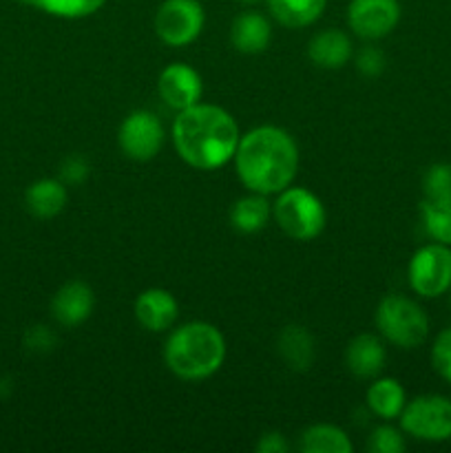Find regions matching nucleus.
Masks as SVG:
<instances>
[{
  "label": "nucleus",
  "instance_id": "f257e3e1",
  "mask_svg": "<svg viewBox=\"0 0 451 453\" xmlns=\"http://www.w3.org/2000/svg\"><path fill=\"white\" fill-rule=\"evenodd\" d=\"M234 166L250 193L274 195L292 186L299 171V149L287 131L279 127H256L239 140Z\"/></svg>",
  "mask_w": 451,
  "mask_h": 453
},
{
  "label": "nucleus",
  "instance_id": "f03ea898",
  "mask_svg": "<svg viewBox=\"0 0 451 453\" xmlns=\"http://www.w3.org/2000/svg\"><path fill=\"white\" fill-rule=\"evenodd\" d=\"M241 135L233 115L215 104H193L180 111L172 124V142L186 164L215 171L237 153Z\"/></svg>",
  "mask_w": 451,
  "mask_h": 453
},
{
  "label": "nucleus",
  "instance_id": "7ed1b4c3",
  "mask_svg": "<svg viewBox=\"0 0 451 453\" xmlns=\"http://www.w3.org/2000/svg\"><path fill=\"white\" fill-rule=\"evenodd\" d=\"M164 361L172 374L184 380L210 379L226 361V339L210 323H186L168 336Z\"/></svg>",
  "mask_w": 451,
  "mask_h": 453
},
{
  "label": "nucleus",
  "instance_id": "20e7f679",
  "mask_svg": "<svg viewBox=\"0 0 451 453\" xmlns=\"http://www.w3.org/2000/svg\"><path fill=\"white\" fill-rule=\"evenodd\" d=\"M272 217L279 228L296 242H312L323 233L327 221L325 206L308 188L287 186L272 203Z\"/></svg>",
  "mask_w": 451,
  "mask_h": 453
},
{
  "label": "nucleus",
  "instance_id": "39448f33",
  "mask_svg": "<svg viewBox=\"0 0 451 453\" xmlns=\"http://www.w3.org/2000/svg\"><path fill=\"white\" fill-rule=\"evenodd\" d=\"M376 327L380 336L402 349L423 345L429 336V319L416 301L389 295L376 308Z\"/></svg>",
  "mask_w": 451,
  "mask_h": 453
},
{
  "label": "nucleus",
  "instance_id": "423d86ee",
  "mask_svg": "<svg viewBox=\"0 0 451 453\" xmlns=\"http://www.w3.org/2000/svg\"><path fill=\"white\" fill-rule=\"evenodd\" d=\"M402 432L416 441L442 442L451 438V401L436 394L407 403L401 414Z\"/></svg>",
  "mask_w": 451,
  "mask_h": 453
},
{
  "label": "nucleus",
  "instance_id": "0eeeda50",
  "mask_svg": "<svg viewBox=\"0 0 451 453\" xmlns=\"http://www.w3.org/2000/svg\"><path fill=\"white\" fill-rule=\"evenodd\" d=\"M409 286L424 299H436L451 290V248L429 243L414 252L409 261Z\"/></svg>",
  "mask_w": 451,
  "mask_h": 453
},
{
  "label": "nucleus",
  "instance_id": "6e6552de",
  "mask_svg": "<svg viewBox=\"0 0 451 453\" xmlns=\"http://www.w3.org/2000/svg\"><path fill=\"white\" fill-rule=\"evenodd\" d=\"M203 7L197 0H164L155 12V34L171 47H186L203 29Z\"/></svg>",
  "mask_w": 451,
  "mask_h": 453
},
{
  "label": "nucleus",
  "instance_id": "1a4fd4ad",
  "mask_svg": "<svg viewBox=\"0 0 451 453\" xmlns=\"http://www.w3.org/2000/svg\"><path fill=\"white\" fill-rule=\"evenodd\" d=\"M119 149L133 162H149L162 150L164 127L150 111H133L124 118L118 133Z\"/></svg>",
  "mask_w": 451,
  "mask_h": 453
},
{
  "label": "nucleus",
  "instance_id": "9d476101",
  "mask_svg": "<svg viewBox=\"0 0 451 453\" xmlns=\"http://www.w3.org/2000/svg\"><path fill=\"white\" fill-rule=\"evenodd\" d=\"M401 20L398 0H352L348 7V25L358 38L378 40L394 31Z\"/></svg>",
  "mask_w": 451,
  "mask_h": 453
},
{
  "label": "nucleus",
  "instance_id": "9b49d317",
  "mask_svg": "<svg viewBox=\"0 0 451 453\" xmlns=\"http://www.w3.org/2000/svg\"><path fill=\"white\" fill-rule=\"evenodd\" d=\"M157 91L159 97H162L171 109L184 111L202 100L203 84L193 66L184 65V62H172V65H168L166 69L159 73Z\"/></svg>",
  "mask_w": 451,
  "mask_h": 453
},
{
  "label": "nucleus",
  "instance_id": "f8f14e48",
  "mask_svg": "<svg viewBox=\"0 0 451 453\" xmlns=\"http://www.w3.org/2000/svg\"><path fill=\"white\" fill-rule=\"evenodd\" d=\"M96 308V295L84 281H69L53 295L51 314L60 326L75 327L87 321Z\"/></svg>",
  "mask_w": 451,
  "mask_h": 453
},
{
  "label": "nucleus",
  "instance_id": "ddd939ff",
  "mask_svg": "<svg viewBox=\"0 0 451 453\" xmlns=\"http://www.w3.org/2000/svg\"><path fill=\"white\" fill-rule=\"evenodd\" d=\"M180 305L177 299L164 288L144 290L135 301V319L144 330L164 332L177 321Z\"/></svg>",
  "mask_w": 451,
  "mask_h": 453
},
{
  "label": "nucleus",
  "instance_id": "4468645a",
  "mask_svg": "<svg viewBox=\"0 0 451 453\" xmlns=\"http://www.w3.org/2000/svg\"><path fill=\"white\" fill-rule=\"evenodd\" d=\"M385 361H387V352L378 336L374 334H358L352 339L345 352V363L348 370L358 379H374L383 372Z\"/></svg>",
  "mask_w": 451,
  "mask_h": 453
},
{
  "label": "nucleus",
  "instance_id": "2eb2a0df",
  "mask_svg": "<svg viewBox=\"0 0 451 453\" xmlns=\"http://www.w3.org/2000/svg\"><path fill=\"white\" fill-rule=\"evenodd\" d=\"M270 38H272V27L268 18L256 12H243L234 18L230 27V42L239 53L255 56L268 49Z\"/></svg>",
  "mask_w": 451,
  "mask_h": 453
},
{
  "label": "nucleus",
  "instance_id": "dca6fc26",
  "mask_svg": "<svg viewBox=\"0 0 451 453\" xmlns=\"http://www.w3.org/2000/svg\"><path fill=\"white\" fill-rule=\"evenodd\" d=\"M352 40L340 29H325L308 44V56L321 69H340L352 58Z\"/></svg>",
  "mask_w": 451,
  "mask_h": 453
},
{
  "label": "nucleus",
  "instance_id": "f3484780",
  "mask_svg": "<svg viewBox=\"0 0 451 453\" xmlns=\"http://www.w3.org/2000/svg\"><path fill=\"white\" fill-rule=\"evenodd\" d=\"M66 184L62 180H38L27 188L25 206L38 219H53L66 206Z\"/></svg>",
  "mask_w": 451,
  "mask_h": 453
},
{
  "label": "nucleus",
  "instance_id": "a211bd4d",
  "mask_svg": "<svg viewBox=\"0 0 451 453\" xmlns=\"http://www.w3.org/2000/svg\"><path fill=\"white\" fill-rule=\"evenodd\" d=\"M279 357L290 370L305 372L314 361V339L303 326H287L277 341Z\"/></svg>",
  "mask_w": 451,
  "mask_h": 453
},
{
  "label": "nucleus",
  "instance_id": "6ab92c4d",
  "mask_svg": "<svg viewBox=\"0 0 451 453\" xmlns=\"http://www.w3.org/2000/svg\"><path fill=\"white\" fill-rule=\"evenodd\" d=\"M407 405L405 388L396 379H376L367 389V407L383 420L398 418Z\"/></svg>",
  "mask_w": 451,
  "mask_h": 453
},
{
  "label": "nucleus",
  "instance_id": "aec40b11",
  "mask_svg": "<svg viewBox=\"0 0 451 453\" xmlns=\"http://www.w3.org/2000/svg\"><path fill=\"white\" fill-rule=\"evenodd\" d=\"M327 0H268V9L279 25L287 29H301L318 18L325 12Z\"/></svg>",
  "mask_w": 451,
  "mask_h": 453
},
{
  "label": "nucleus",
  "instance_id": "412c9836",
  "mask_svg": "<svg viewBox=\"0 0 451 453\" xmlns=\"http://www.w3.org/2000/svg\"><path fill=\"white\" fill-rule=\"evenodd\" d=\"M270 217H272V206L268 203L265 195L252 193L248 197H241L234 202V206L230 208V224L234 226V230L243 234L259 233L268 226Z\"/></svg>",
  "mask_w": 451,
  "mask_h": 453
},
{
  "label": "nucleus",
  "instance_id": "4be33fe9",
  "mask_svg": "<svg viewBox=\"0 0 451 453\" xmlns=\"http://www.w3.org/2000/svg\"><path fill=\"white\" fill-rule=\"evenodd\" d=\"M352 441L336 425H312L301 436V451L305 453H349Z\"/></svg>",
  "mask_w": 451,
  "mask_h": 453
},
{
  "label": "nucleus",
  "instance_id": "5701e85b",
  "mask_svg": "<svg viewBox=\"0 0 451 453\" xmlns=\"http://www.w3.org/2000/svg\"><path fill=\"white\" fill-rule=\"evenodd\" d=\"M424 230L438 243L451 246V197L423 199L420 203Z\"/></svg>",
  "mask_w": 451,
  "mask_h": 453
},
{
  "label": "nucleus",
  "instance_id": "b1692460",
  "mask_svg": "<svg viewBox=\"0 0 451 453\" xmlns=\"http://www.w3.org/2000/svg\"><path fill=\"white\" fill-rule=\"evenodd\" d=\"M20 3L40 9L49 16L75 20V18H87L100 12L106 0H20Z\"/></svg>",
  "mask_w": 451,
  "mask_h": 453
},
{
  "label": "nucleus",
  "instance_id": "393cba45",
  "mask_svg": "<svg viewBox=\"0 0 451 453\" xmlns=\"http://www.w3.org/2000/svg\"><path fill=\"white\" fill-rule=\"evenodd\" d=\"M424 199L451 197V164H433L423 177Z\"/></svg>",
  "mask_w": 451,
  "mask_h": 453
},
{
  "label": "nucleus",
  "instance_id": "a878e982",
  "mask_svg": "<svg viewBox=\"0 0 451 453\" xmlns=\"http://www.w3.org/2000/svg\"><path fill=\"white\" fill-rule=\"evenodd\" d=\"M367 447L374 453H402L407 445L402 432H398L396 427H389V425H380V427L371 432L370 445Z\"/></svg>",
  "mask_w": 451,
  "mask_h": 453
},
{
  "label": "nucleus",
  "instance_id": "bb28decb",
  "mask_svg": "<svg viewBox=\"0 0 451 453\" xmlns=\"http://www.w3.org/2000/svg\"><path fill=\"white\" fill-rule=\"evenodd\" d=\"M432 363L433 370H436L447 383H451V327L442 330L440 334L436 336V341H433Z\"/></svg>",
  "mask_w": 451,
  "mask_h": 453
},
{
  "label": "nucleus",
  "instance_id": "cd10ccee",
  "mask_svg": "<svg viewBox=\"0 0 451 453\" xmlns=\"http://www.w3.org/2000/svg\"><path fill=\"white\" fill-rule=\"evenodd\" d=\"M57 345V336L47 326H34L25 334V348L34 354H47Z\"/></svg>",
  "mask_w": 451,
  "mask_h": 453
},
{
  "label": "nucleus",
  "instance_id": "c85d7f7f",
  "mask_svg": "<svg viewBox=\"0 0 451 453\" xmlns=\"http://www.w3.org/2000/svg\"><path fill=\"white\" fill-rule=\"evenodd\" d=\"M356 69L365 78H376L385 71V56L376 47H363L356 56Z\"/></svg>",
  "mask_w": 451,
  "mask_h": 453
},
{
  "label": "nucleus",
  "instance_id": "c756f323",
  "mask_svg": "<svg viewBox=\"0 0 451 453\" xmlns=\"http://www.w3.org/2000/svg\"><path fill=\"white\" fill-rule=\"evenodd\" d=\"M88 173H91V168H88V164L82 157H69L62 162L60 180L65 184H82L88 177Z\"/></svg>",
  "mask_w": 451,
  "mask_h": 453
},
{
  "label": "nucleus",
  "instance_id": "7c9ffc66",
  "mask_svg": "<svg viewBox=\"0 0 451 453\" xmlns=\"http://www.w3.org/2000/svg\"><path fill=\"white\" fill-rule=\"evenodd\" d=\"M287 449H290V445H287L286 436L279 432L264 434L256 442V451L259 453H287Z\"/></svg>",
  "mask_w": 451,
  "mask_h": 453
},
{
  "label": "nucleus",
  "instance_id": "2f4dec72",
  "mask_svg": "<svg viewBox=\"0 0 451 453\" xmlns=\"http://www.w3.org/2000/svg\"><path fill=\"white\" fill-rule=\"evenodd\" d=\"M237 3H241V4H256V3H261V0H237Z\"/></svg>",
  "mask_w": 451,
  "mask_h": 453
}]
</instances>
